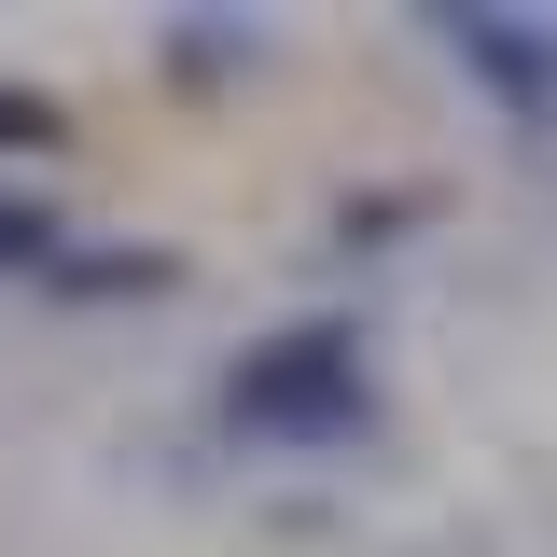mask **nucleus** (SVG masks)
Instances as JSON below:
<instances>
[{"mask_svg":"<svg viewBox=\"0 0 557 557\" xmlns=\"http://www.w3.org/2000/svg\"><path fill=\"white\" fill-rule=\"evenodd\" d=\"M432 28L460 42V70L516 126H557V14H432Z\"/></svg>","mask_w":557,"mask_h":557,"instance_id":"nucleus-2","label":"nucleus"},{"mask_svg":"<svg viewBox=\"0 0 557 557\" xmlns=\"http://www.w3.org/2000/svg\"><path fill=\"white\" fill-rule=\"evenodd\" d=\"M57 307H153V293H182V251H153V237H70L57 265H42Z\"/></svg>","mask_w":557,"mask_h":557,"instance_id":"nucleus-3","label":"nucleus"},{"mask_svg":"<svg viewBox=\"0 0 557 557\" xmlns=\"http://www.w3.org/2000/svg\"><path fill=\"white\" fill-rule=\"evenodd\" d=\"M57 251H70V237H57V209L0 182V278H28V293H42V265H57Z\"/></svg>","mask_w":557,"mask_h":557,"instance_id":"nucleus-5","label":"nucleus"},{"mask_svg":"<svg viewBox=\"0 0 557 557\" xmlns=\"http://www.w3.org/2000/svg\"><path fill=\"white\" fill-rule=\"evenodd\" d=\"M251 57H265V28H237V14H168V84H237Z\"/></svg>","mask_w":557,"mask_h":557,"instance_id":"nucleus-4","label":"nucleus"},{"mask_svg":"<svg viewBox=\"0 0 557 557\" xmlns=\"http://www.w3.org/2000/svg\"><path fill=\"white\" fill-rule=\"evenodd\" d=\"M42 153H70V112L28 98V84H0V168H42Z\"/></svg>","mask_w":557,"mask_h":557,"instance_id":"nucleus-6","label":"nucleus"},{"mask_svg":"<svg viewBox=\"0 0 557 557\" xmlns=\"http://www.w3.org/2000/svg\"><path fill=\"white\" fill-rule=\"evenodd\" d=\"M209 418L237 446H348V432H376V348L348 307H307V321H278L223 362Z\"/></svg>","mask_w":557,"mask_h":557,"instance_id":"nucleus-1","label":"nucleus"}]
</instances>
